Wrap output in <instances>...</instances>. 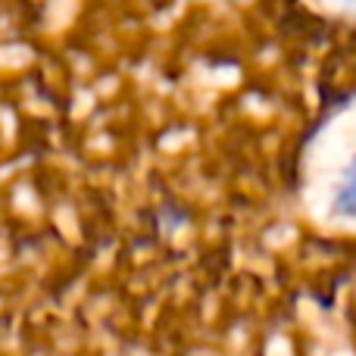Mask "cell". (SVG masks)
Returning <instances> with one entry per match:
<instances>
[{
    "label": "cell",
    "mask_w": 356,
    "mask_h": 356,
    "mask_svg": "<svg viewBox=\"0 0 356 356\" xmlns=\"http://www.w3.org/2000/svg\"><path fill=\"white\" fill-rule=\"evenodd\" d=\"M334 213L341 219H356V156L341 172V181L334 188Z\"/></svg>",
    "instance_id": "6da1fadb"
}]
</instances>
